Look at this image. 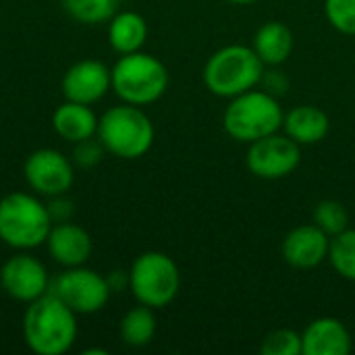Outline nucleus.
<instances>
[{
  "label": "nucleus",
  "mask_w": 355,
  "mask_h": 355,
  "mask_svg": "<svg viewBox=\"0 0 355 355\" xmlns=\"http://www.w3.org/2000/svg\"><path fill=\"white\" fill-rule=\"evenodd\" d=\"M77 333V314L52 291L27 304L23 314V339L33 354H67L75 345Z\"/></svg>",
  "instance_id": "f257e3e1"
},
{
  "label": "nucleus",
  "mask_w": 355,
  "mask_h": 355,
  "mask_svg": "<svg viewBox=\"0 0 355 355\" xmlns=\"http://www.w3.org/2000/svg\"><path fill=\"white\" fill-rule=\"evenodd\" d=\"M52 225L48 204L33 193L15 191L0 200V241L17 252L44 245Z\"/></svg>",
  "instance_id": "f03ea898"
},
{
  "label": "nucleus",
  "mask_w": 355,
  "mask_h": 355,
  "mask_svg": "<svg viewBox=\"0 0 355 355\" xmlns=\"http://www.w3.org/2000/svg\"><path fill=\"white\" fill-rule=\"evenodd\" d=\"M264 62L252 46L229 44L216 50L204 67V83L218 98H235L254 89L264 77Z\"/></svg>",
  "instance_id": "7ed1b4c3"
},
{
  "label": "nucleus",
  "mask_w": 355,
  "mask_h": 355,
  "mask_svg": "<svg viewBox=\"0 0 355 355\" xmlns=\"http://www.w3.org/2000/svg\"><path fill=\"white\" fill-rule=\"evenodd\" d=\"M154 125L141 106L123 102L108 108L98 121V139L104 150L123 160L146 156L154 144Z\"/></svg>",
  "instance_id": "20e7f679"
},
{
  "label": "nucleus",
  "mask_w": 355,
  "mask_h": 355,
  "mask_svg": "<svg viewBox=\"0 0 355 355\" xmlns=\"http://www.w3.org/2000/svg\"><path fill=\"white\" fill-rule=\"evenodd\" d=\"M112 89L125 102L133 106H148L160 100L168 87V71L162 60L148 52L121 54L110 69Z\"/></svg>",
  "instance_id": "39448f33"
},
{
  "label": "nucleus",
  "mask_w": 355,
  "mask_h": 355,
  "mask_svg": "<svg viewBox=\"0 0 355 355\" xmlns=\"http://www.w3.org/2000/svg\"><path fill=\"white\" fill-rule=\"evenodd\" d=\"M283 119L285 112L279 100L272 94L254 87L231 98L223 114V127L233 139L252 144L277 133L283 127Z\"/></svg>",
  "instance_id": "423d86ee"
},
{
  "label": "nucleus",
  "mask_w": 355,
  "mask_h": 355,
  "mask_svg": "<svg viewBox=\"0 0 355 355\" xmlns=\"http://www.w3.org/2000/svg\"><path fill=\"white\" fill-rule=\"evenodd\" d=\"M133 297L154 310L168 306L181 289V272L175 260L162 252H144L129 270Z\"/></svg>",
  "instance_id": "0eeeda50"
},
{
  "label": "nucleus",
  "mask_w": 355,
  "mask_h": 355,
  "mask_svg": "<svg viewBox=\"0 0 355 355\" xmlns=\"http://www.w3.org/2000/svg\"><path fill=\"white\" fill-rule=\"evenodd\" d=\"M50 291L60 297L75 314L100 312L112 293L108 279L85 266L64 268V272H60L50 285Z\"/></svg>",
  "instance_id": "6e6552de"
},
{
  "label": "nucleus",
  "mask_w": 355,
  "mask_h": 355,
  "mask_svg": "<svg viewBox=\"0 0 355 355\" xmlns=\"http://www.w3.org/2000/svg\"><path fill=\"white\" fill-rule=\"evenodd\" d=\"M302 160L300 144L293 141L287 133H270L262 139L250 144L245 164L252 175L260 179H283L291 175Z\"/></svg>",
  "instance_id": "1a4fd4ad"
},
{
  "label": "nucleus",
  "mask_w": 355,
  "mask_h": 355,
  "mask_svg": "<svg viewBox=\"0 0 355 355\" xmlns=\"http://www.w3.org/2000/svg\"><path fill=\"white\" fill-rule=\"evenodd\" d=\"M23 175L27 185L46 198L64 196L73 181H75V168L73 162L58 150L42 148L27 156Z\"/></svg>",
  "instance_id": "9d476101"
},
{
  "label": "nucleus",
  "mask_w": 355,
  "mask_h": 355,
  "mask_svg": "<svg viewBox=\"0 0 355 355\" xmlns=\"http://www.w3.org/2000/svg\"><path fill=\"white\" fill-rule=\"evenodd\" d=\"M0 287L10 300L31 304L50 291V277L46 266L35 256L19 252L2 264Z\"/></svg>",
  "instance_id": "9b49d317"
},
{
  "label": "nucleus",
  "mask_w": 355,
  "mask_h": 355,
  "mask_svg": "<svg viewBox=\"0 0 355 355\" xmlns=\"http://www.w3.org/2000/svg\"><path fill=\"white\" fill-rule=\"evenodd\" d=\"M112 89L110 69L94 58L75 62L62 77V94L71 102L96 104Z\"/></svg>",
  "instance_id": "f8f14e48"
},
{
  "label": "nucleus",
  "mask_w": 355,
  "mask_h": 355,
  "mask_svg": "<svg viewBox=\"0 0 355 355\" xmlns=\"http://www.w3.org/2000/svg\"><path fill=\"white\" fill-rule=\"evenodd\" d=\"M331 237L318 225H302L287 233L281 245L283 260L300 270L320 266L329 258Z\"/></svg>",
  "instance_id": "ddd939ff"
},
{
  "label": "nucleus",
  "mask_w": 355,
  "mask_h": 355,
  "mask_svg": "<svg viewBox=\"0 0 355 355\" xmlns=\"http://www.w3.org/2000/svg\"><path fill=\"white\" fill-rule=\"evenodd\" d=\"M46 245H48L52 260L64 268L83 266L89 260L92 248H94L89 233L71 220L54 223L48 233Z\"/></svg>",
  "instance_id": "4468645a"
},
{
  "label": "nucleus",
  "mask_w": 355,
  "mask_h": 355,
  "mask_svg": "<svg viewBox=\"0 0 355 355\" xmlns=\"http://www.w3.org/2000/svg\"><path fill=\"white\" fill-rule=\"evenodd\" d=\"M354 347L349 329L333 316L312 320L302 333L304 355H347Z\"/></svg>",
  "instance_id": "2eb2a0df"
},
{
  "label": "nucleus",
  "mask_w": 355,
  "mask_h": 355,
  "mask_svg": "<svg viewBox=\"0 0 355 355\" xmlns=\"http://www.w3.org/2000/svg\"><path fill=\"white\" fill-rule=\"evenodd\" d=\"M98 116L92 110L89 104H81V102H62L54 114H52V127L54 131L71 141V144H79L83 139L96 137L98 135Z\"/></svg>",
  "instance_id": "dca6fc26"
},
{
  "label": "nucleus",
  "mask_w": 355,
  "mask_h": 355,
  "mask_svg": "<svg viewBox=\"0 0 355 355\" xmlns=\"http://www.w3.org/2000/svg\"><path fill=\"white\" fill-rule=\"evenodd\" d=\"M329 127L331 123L327 112L314 104H300L283 119L285 133L300 146H314L322 141L329 133Z\"/></svg>",
  "instance_id": "f3484780"
},
{
  "label": "nucleus",
  "mask_w": 355,
  "mask_h": 355,
  "mask_svg": "<svg viewBox=\"0 0 355 355\" xmlns=\"http://www.w3.org/2000/svg\"><path fill=\"white\" fill-rule=\"evenodd\" d=\"M252 48L256 50V54L260 56L264 64L279 67L293 52V33L285 23L268 21L256 31Z\"/></svg>",
  "instance_id": "a211bd4d"
},
{
  "label": "nucleus",
  "mask_w": 355,
  "mask_h": 355,
  "mask_svg": "<svg viewBox=\"0 0 355 355\" xmlns=\"http://www.w3.org/2000/svg\"><path fill=\"white\" fill-rule=\"evenodd\" d=\"M148 40V23L139 12H114L108 23V44L119 54H131L144 48Z\"/></svg>",
  "instance_id": "6ab92c4d"
},
{
  "label": "nucleus",
  "mask_w": 355,
  "mask_h": 355,
  "mask_svg": "<svg viewBox=\"0 0 355 355\" xmlns=\"http://www.w3.org/2000/svg\"><path fill=\"white\" fill-rule=\"evenodd\" d=\"M121 339L129 347H146L156 335V316L154 308L144 304L131 308L121 320Z\"/></svg>",
  "instance_id": "aec40b11"
},
{
  "label": "nucleus",
  "mask_w": 355,
  "mask_h": 355,
  "mask_svg": "<svg viewBox=\"0 0 355 355\" xmlns=\"http://www.w3.org/2000/svg\"><path fill=\"white\" fill-rule=\"evenodd\" d=\"M329 262L339 277L355 281V229H345L343 233L331 237Z\"/></svg>",
  "instance_id": "412c9836"
},
{
  "label": "nucleus",
  "mask_w": 355,
  "mask_h": 355,
  "mask_svg": "<svg viewBox=\"0 0 355 355\" xmlns=\"http://www.w3.org/2000/svg\"><path fill=\"white\" fill-rule=\"evenodd\" d=\"M314 225H318L329 237H335L349 229V212L337 200H322L314 208Z\"/></svg>",
  "instance_id": "4be33fe9"
},
{
  "label": "nucleus",
  "mask_w": 355,
  "mask_h": 355,
  "mask_svg": "<svg viewBox=\"0 0 355 355\" xmlns=\"http://www.w3.org/2000/svg\"><path fill=\"white\" fill-rule=\"evenodd\" d=\"M264 355H302V335L291 329H279L262 341Z\"/></svg>",
  "instance_id": "5701e85b"
},
{
  "label": "nucleus",
  "mask_w": 355,
  "mask_h": 355,
  "mask_svg": "<svg viewBox=\"0 0 355 355\" xmlns=\"http://www.w3.org/2000/svg\"><path fill=\"white\" fill-rule=\"evenodd\" d=\"M329 23L345 35H355V0H324Z\"/></svg>",
  "instance_id": "b1692460"
},
{
  "label": "nucleus",
  "mask_w": 355,
  "mask_h": 355,
  "mask_svg": "<svg viewBox=\"0 0 355 355\" xmlns=\"http://www.w3.org/2000/svg\"><path fill=\"white\" fill-rule=\"evenodd\" d=\"M104 152H106V150H104L102 141L89 137V139H83V141L75 144L73 156H75V162H77L79 166L89 168V166H96V164L102 160V154H104Z\"/></svg>",
  "instance_id": "393cba45"
},
{
  "label": "nucleus",
  "mask_w": 355,
  "mask_h": 355,
  "mask_svg": "<svg viewBox=\"0 0 355 355\" xmlns=\"http://www.w3.org/2000/svg\"><path fill=\"white\" fill-rule=\"evenodd\" d=\"M52 202L48 204V210H50V216L54 223H62V220H69L71 214H73V204L64 198V196H54L50 198Z\"/></svg>",
  "instance_id": "a878e982"
},
{
  "label": "nucleus",
  "mask_w": 355,
  "mask_h": 355,
  "mask_svg": "<svg viewBox=\"0 0 355 355\" xmlns=\"http://www.w3.org/2000/svg\"><path fill=\"white\" fill-rule=\"evenodd\" d=\"M225 2H231V4H252V2H258V0H225Z\"/></svg>",
  "instance_id": "bb28decb"
}]
</instances>
